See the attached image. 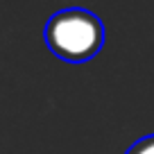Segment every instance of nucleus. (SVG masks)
Masks as SVG:
<instances>
[{"label": "nucleus", "instance_id": "f03ea898", "mask_svg": "<svg viewBox=\"0 0 154 154\" xmlns=\"http://www.w3.org/2000/svg\"><path fill=\"white\" fill-rule=\"evenodd\" d=\"M125 154H154V134L138 138V140H136V143L131 145V147L127 149Z\"/></svg>", "mask_w": 154, "mask_h": 154}, {"label": "nucleus", "instance_id": "f257e3e1", "mask_svg": "<svg viewBox=\"0 0 154 154\" xmlns=\"http://www.w3.org/2000/svg\"><path fill=\"white\" fill-rule=\"evenodd\" d=\"M43 38L59 59L82 63L93 59L104 45V25L93 11L70 7L57 11L45 23Z\"/></svg>", "mask_w": 154, "mask_h": 154}]
</instances>
